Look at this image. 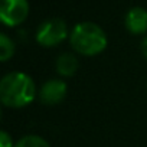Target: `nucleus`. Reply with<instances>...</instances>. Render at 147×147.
<instances>
[{
  "mask_svg": "<svg viewBox=\"0 0 147 147\" xmlns=\"http://www.w3.org/2000/svg\"><path fill=\"white\" fill-rule=\"evenodd\" d=\"M36 95V85L25 72H10L0 81V101L9 108H23Z\"/></svg>",
  "mask_w": 147,
  "mask_h": 147,
  "instance_id": "obj_1",
  "label": "nucleus"
},
{
  "mask_svg": "<svg viewBox=\"0 0 147 147\" xmlns=\"http://www.w3.org/2000/svg\"><path fill=\"white\" fill-rule=\"evenodd\" d=\"M69 42L75 52L84 56H94L107 48V35L98 25L92 22H82L72 29Z\"/></svg>",
  "mask_w": 147,
  "mask_h": 147,
  "instance_id": "obj_2",
  "label": "nucleus"
},
{
  "mask_svg": "<svg viewBox=\"0 0 147 147\" xmlns=\"http://www.w3.org/2000/svg\"><path fill=\"white\" fill-rule=\"evenodd\" d=\"M68 36V26L62 19L53 18L49 20H45L36 32V40L39 45L45 48L56 46L58 43L63 42Z\"/></svg>",
  "mask_w": 147,
  "mask_h": 147,
  "instance_id": "obj_3",
  "label": "nucleus"
},
{
  "mask_svg": "<svg viewBox=\"0 0 147 147\" xmlns=\"http://www.w3.org/2000/svg\"><path fill=\"white\" fill-rule=\"evenodd\" d=\"M29 13L28 0H2L0 19L6 26H19L23 23Z\"/></svg>",
  "mask_w": 147,
  "mask_h": 147,
  "instance_id": "obj_4",
  "label": "nucleus"
},
{
  "mask_svg": "<svg viewBox=\"0 0 147 147\" xmlns=\"http://www.w3.org/2000/svg\"><path fill=\"white\" fill-rule=\"evenodd\" d=\"M66 92H68V87L62 80H49L42 85L39 91V98L46 105H55L63 101Z\"/></svg>",
  "mask_w": 147,
  "mask_h": 147,
  "instance_id": "obj_5",
  "label": "nucleus"
},
{
  "mask_svg": "<svg viewBox=\"0 0 147 147\" xmlns=\"http://www.w3.org/2000/svg\"><path fill=\"white\" fill-rule=\"evenodd\" d=\"M125 28L133 35H143L147 32V10L143 7H133L125 15Z\"/></svg>",
  "mask_w": 147,
  "mask_h": 147,
  "instance_id": "obj_6",
  "label": "nucleus"
},
{
  "mask_svg": "<svg viewBox=\"0 0 147 147\" xmlns=\"http://www.w3.org/2000/svg\"><path fill=\"white\" fill-rule=\"evenodd\" d=\"M56 72L61 77H72L78 71V58L72 53H62L56 59Z\"/></svg>",
  "mask_w": 147,
  "mask_h": 147,
  "instance_id": "obj_7",
  "label": "nucleus"
},
{
  "mask_svg": "<svg viewBox=\"0 0 147 147\" xmlns=\"http://www.w3.org/2000/svg\"><path fill=\"white\" fill-rule=\"evenodd\" d=\"M15 53V43L13 40L6 35V33H0V61L6 62L9 61Z\"/></svg>",
  "mask_w": 147,
  "mask_h": 147,
  "instance_id": "obj_8",
  "label": "nucleus"
},
{
  "mask_svg": "<svg viewBox=\"0 0 147 147\" xmlns=\"http://www.w3.org/2000/svg\"><path fill=\"white\" fill-rule=\"evenodd\" d=\"M15 147H51V146L40 136L30 134V136H25L20 140H18V143L15 144Z\"/></svg>",
  "mask_w": 147,
  "mask_h": 147,
  "instance_id": "obj_9",
  "label": "nucleus"
},
{
  "mask_svg": "<svg viewBox=\"0 0 147 147\" xmlns=\"http://www.w3.org/2000/svg\"><path fill=\"white\" fill-rule=\"evenodd\" d=\"M0 147H15L12 137L9 136L7 131H2L0 133Z\"/></svg>",
  "mask_w": 147,
  "mask_h": 147,
  "instance_id": "obj_10",
  "label": "nucleus"
},
{
  "mask_svg": "<svg viewBox=\"0 0 147 147\" xmlns=\"http://www.w3.org/2000/svg\"><path fill=\"white\" fill-rule=\"evenodd\" d=\"M141 53H143V56L147 59V36L141 40Z\"/></svg>",
  "mask_w": 147,
  "mask_h": 147,
  "instance_id": "obj_11",
  "label": "nucleus"
}]
</instances>
